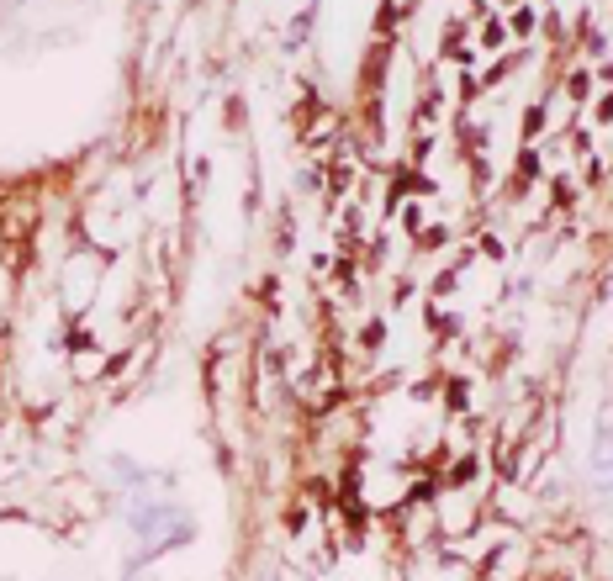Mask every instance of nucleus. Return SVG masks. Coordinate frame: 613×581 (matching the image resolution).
Wrapping results in <instances>:
<instances>
[{
    "instance_id": "2",
    "label": "nucleus",
    "mask_w": 613,
    "mask_h": 581,
    "mask_svg": "<svg viewBox=\"0 0 613 581\" xmlns=\"http://www.w3.org/2000/svg\"><path fill=\"white\" fill-rule=\"evenodd\" d=\"M592 476H598L603 486H613V444H608V449H603V444L592 449Z\"/></svg>"
},
{
    "instance_id": "3",
    "label": "nucleus",
    "mask_w": 613,
    "mask_h": 581,
    "mask_svg": "<svg viewBox=\"0 0 613 581\" xmlns=\"http://www.w3.org/2000/svg\"><path fill=\"white\" fill-rule=\"evenodd\" d=\"M598 117H603V122H613V96H603V101H598Z\"/></svg>"
},
{
    "instance_id": "1",
    "label": "nucleus",
    "mask_w": 613,
    "mask_h": 581,
    "mask_svg": "<svg viewBox=\"0 0 613 581\" xmlns=\"http://www.w3.org/2000/svg\"><path fill=\"white\" fill-rule=\"evenodd\" d=\"M133 529L148 539V545H164L170 534H185L191 523H185L180 508H170V502H143V508H133Z\"/></svg>"
}]
</instances>
